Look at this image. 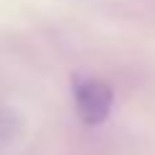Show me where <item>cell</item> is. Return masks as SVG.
<instances>
[{
	"label": "cell",
	"instance_id": "obj_1",
	"mask_svg": "<svg viewBox=\"0 0 155 155\" xmlns=\"http://www.w3.org/2000/svg\"><path fill=\"white\" fill-rule=\"evenodd\" d=\"M75 111L85 124H101L114 109V88L98 78H83L72 88Z\"/></svg>",
	"mask_w": 155,
	"mask_h": 155
},
{
	"label": "cell",
	"instance_id": "obj_2",
	"mask_svg": "<svg viewBox=\"0 0 155 155\" xmlns=\"http://www.w3.org/2000/svg\"><path fill=\"white\" fill-rule=\"evenodd\" d=\"M5 132H8V114L0 109V134H5Z\"/></svg>",
	"mask_w": 155,
	"mask_h": 155
}]
</instances>
